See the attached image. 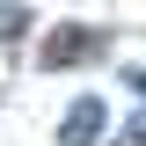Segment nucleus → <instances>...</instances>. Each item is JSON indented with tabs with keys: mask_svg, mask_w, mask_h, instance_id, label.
<instances>
[{
	"mask_svg": "<svg viewBox=\"0 0 146 146\" xmlns=\"http://www.w3.org/2000/svg\"><path fill=\"white\" fill-rule=\"evenodd\" d=\"M95 44H102V36H95V29H51V36H44V51H36V58H44V73H66V66H80V58H88Z\"/></svg>",
	"mask_w": 146,
	"mask_h": 146,
	"instance_id": "obj_1",
	"label": "nucleus"
},
{
	"mask_svg": "<svg viewBox=\"0 0 146 146\" xmlns=\"http://www.w3.org/2000/svg\"><path fill=\"white\" fill-rule=\"evenodd\" d=\"M95 131H102V102L80 95V102L66 110V124H58V146H95Z\"/></svg>",
	"mask_w": 146,
	"mask_h": 146,
	"instance_id": "obj_2",
	"label": "nucleus"
},
{
	"mask_svg": "<svg viewBox=\"0 0 146 146\" xmlns=\"http://www.w3.org/2000/svg\"><path fill=\"white\" fill-rule=\"evenodd\" d=\"M22 29H29V7L22 0H0V44H15Z\"/></svg>",
	"mask_w": 146,
	"mask_h": 146,
	"instance_id": "obj_3",
	"label": "nucleus"
},
{
	"mask_svg": "<svg viewBox=\"0 0 146 146\" xmlns=\"http://www.w3.org/2000/svg\"><path fill=\"white\" fill-rule=\"evenodd\" d=\"M131 80H139V88H146V73H131Z\"/></svg>",
	"mask_w": 146,
	"mask_h": 146,
	"instance_id": "obj_4",
	"label": "nucleus"
}]
</instances>
